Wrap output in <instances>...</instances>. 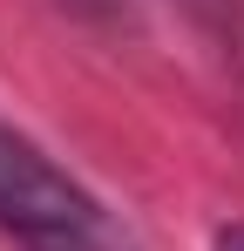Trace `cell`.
Segmentation results:
<instances>
[{
  "label": "cell",
  "instance_id": "6da1fadb",
  "mask_svg": "<svg viewBox=\"0 0 244 251\" xmlns=\"http://www.w3.org/2000/svg\"><path fill=\"white\" fill-rule=\"evenodd\" d=\"M0 231L21 251H136L116 210L14 123H0Z\"/></svg>",
  "mask_w": 244,
  "mask_h": 251
}]
</instances>
